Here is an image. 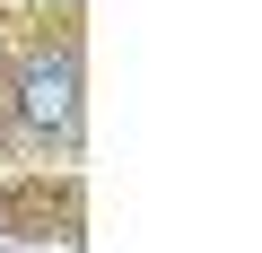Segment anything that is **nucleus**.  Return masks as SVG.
<instances>
[{
	"label": "nucleus",
	"mask_w": 262,
	"mask_h": 253,
	"mask_svg": "<svg viewBox=\"0 0 262 253\" xmlns=\"http://www.w3.org/2000/svg\"><path fill=\"white\" fill-rule=\"evenodd\" d=\"M9 113L27 122L35 140H70L79 131V53L70 44H44L18 61V87H9Z\"/></svg>",
	"instance_id": "f257e3e1"
}]
</instances>
